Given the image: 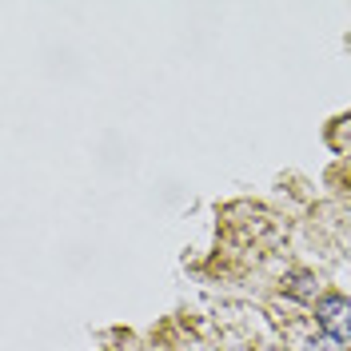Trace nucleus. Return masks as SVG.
Instances as JSON below:
<instances>
[{
  "label": "nucleus",
  "instance_id": "1",
  "mask_svg": "<svg viewBox=\"0 0 351 351\" xmlns=\"http://www.w3.org/2000/svg\"><path fill=\"white\" fill-rule=\"evenodd\" d=\"M315 319L335 343H351V300L343 295H324L315 304Z\"/></svg>",
  "mask_w": 351,
  "mask_h": 351
}]
</instances>
